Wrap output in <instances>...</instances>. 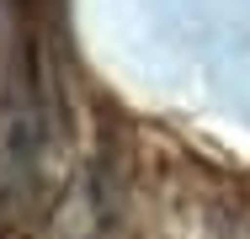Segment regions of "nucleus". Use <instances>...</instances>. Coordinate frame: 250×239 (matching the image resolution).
Listing matches in <instances>:
<instances>
[]
</instances>
